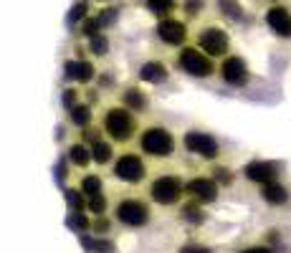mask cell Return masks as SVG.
<instances>
[{
    "label": "cell",
    "mask_w": 291,
    "mask_h": 253,
    "mask_svg": "<svg viewBox=\"0 0 291 253\" xmlns=\"http://www.w3.org/2000/svg\"><path fill=\"white\" fill-rule=\"evenodd\" d=\"M68 162L74 167H78V170H86V167L92 164V152L84 142H74L68 147Z\"/></svg>",
    "instance_id": "23"
},
{
    "label": "cell",
    "mask_w": 291,
    "mask_h": 253,
    "mask_svg": "<svg viewBox=\"0 0 291 253\" xmlns=\"http://www.w3.org/2000/svg\"><path fill=\"white\" fill-rule=\"evenodd\" d=\"M142 130L140 116L122 104H112L102 114V132L112 144H132Z\"/></svg>",
    "instance_id": "1"
},
{
    "label": "cell",
    "mask_w": 291,
    "mask_h": 253,
    "mask_svg": "<svg viewBox=\"0 0 291 253\" xmlns=\"http://www.w3.org/2000/svg\"><path fill=\"white\" fill-rule=\"evenodd\" d=\"M81 243L89 253H116L114 240H109L106 236H81Z\"/></svg>",
    "instance_id": "21"
},
{
    "label": "cell",
    "mask_w": 291,
    "mask_h": 253,
    "mask_svg": "<svg viewBox=\"0 0 291 253\" xmlns=\"http://www.w3.org/2000/svg\"><path fill=\"white\" fill-rule=\"evenodd\" d=\"M89 230H94V236H106V233L112 230V220H109L106 216H99V218L92 220Z\"/></svg>",
    "instance_id": "31"
},
{
    "label": "cell",
    "mask_w": 291,
    "mask_h": 253,
    "mask_svg": "<svg viewBox=\"0 0 291 253\" xmlns=\"http://www.w3.org/2000/svg\"><path fill=\"white\" fill-rule=\"evenodd\" d=\"M240 172H243V178H246L248 182H254V185H266V182L278 180L281 164L274 162V160H251Z\"/></svg>",
    "instance_id": "12"
},
{
    "label": "cell",
    "mask_w": 291,
    "mask_h": 253,
    "mask_svg": "<svg viewBox=\"0 0 291 253\" xmlns=\"http://www.w3.org/2000/svg\"><path fill=\"white\" fill-rule=\"evenodd\" d=\"M102 137H104V132H102V126H96V124H94V126L89 124V126H84V130H81V142H84L86 147H92V144H94L96 140H102Z\"/></svg>",
    "instance_id": "30"
},
{
    "label": "cell",
    "mask_w": 291,
    "mask_h": 253,
    "mask_svg": "<svg viewBox=\"0 0 291 253\" xmlns=\"http://www.w3.org/2000/svg\"><path fill=\"white\" fill-rule=\"evenodd\" d=\"M68 223H71L74 228H78L81 233H86V230H89V226H92V220H89L84 213H81V210H76V213L71 216V220H68Z\"/></svg>",
    "instance_id": "34"
},
{
    "label": "cell",
    "mask_w": 291,
    "mask_h": 253,
    "mask_svg": "<svg viewBox=\"0 0 291 253\" xmlns=\"http://www.w3.org/2000/svg\"><path fill=\"white\" fill-rule=\"evenodd\" d=\"M140 81L142 84H150V86H162V84L170 81V68L164 61L160 58H152L147 64L140 66Z\"/></svg>",
    "instance_id": "14"
},
{
    "label": "cell",
    "mask_w": 291,
    "mask_h": 253,
    "mask_svg": "<svg viewBox=\"0 0 291 253\" xmlns=\"http://www.w3.org/2000/svg\"><path fill=\"white\" fill-rule=\"evenodd\" d=\"M112 220L122 228H147L152 223V202L140 195H122L112 208Z\"/></svg>",
    "instance_id": "3"
},
{
    "label": "cell",
    "mask_w": 291,
    "mask_h": 253,
    "mask_svg": "<svg viewBox=\"0 0 291 253\" xmlns=\"http://www.w3.org/2000/svg\"><path fill=\"white\" fill-rule=\"evenodd\" d=\"M238 253H274V246H268V243H251V246H243Z\"/></svg>",
    "instance_id": "36"
},
{
    "label": "cell",
    "mask_w": 291,
    "mask_h": 253,
    "mask_svg": "<svg viewBox=\"0 0 291 253\" xmlns=\"http://www.w3.org/2000/svg\"><path fill=\"white\" fill-rule=\"evenodd\" d=\"M205 0H182L180 3V10H185V16L188 18H200L202 13H205Z\"/></svg>",
    "instance_id": "29"
},
{
    "label": "cell",
    "mask_w": 291,
    "mask_h": 253,
    "mask_svg": "<svg viewBox=\"0 0 291 253\" xmlns=\"http://www.w3.org/2000/svg\"><path fill=\"white\" fill-rule=\"evenodd\" d=\"M119 104L127 106V109L134 112V114H147L150 106H152L150 94H147L142 86H127V89L122 92V102H119Z\"/></svg>",
    "instance_id": "16"
},
{
    "label": "cell",
    "mask_w": 291,
    "mask_h": 253,
    "mask_svg": "<svg viewBox=\"0 0 291 253\" xmlns=\"http://www.w3.org/2000/svg\"><path fill=\"white\" fill-rule=\"evenodd\" d=\"M182 147L188 154H195L205 162H218L223 157V147L220 142L210 134V132H202V130H188L182 134Z\"/></svg>",
    "instance_id": "8"
},
{
    "label": "cell",
    "mask_w": 291,
    "mask_h": 253,
    "mask_svg": "<svg viewBox=\"0 0 291 253\" xmlns=\"http://www.w3.org/2000/svg\"><path fill=\"white\" fill-rule=\"evenodd\" d=\"M78 102H81V92H78V89H66V92H64V106H66V109L76 106Z\"/></svg>",
    "instance_id": "37"
},
{
    "label": "cell",
    "mask_w": 291,
    "mask_h": 253,
    "mask_svg": "<svg viewBox=\"0 0 291 253\" xmlns=\"http://www.w3.org/2000/svg\"><path fill=\"white\" fill-rule=\"evenodd\" d=\"M180 218H182L188 226L200 228V226L208 220V213H205V208H202V205H198L195 200H190V202L180 205Z\"/></svg>",
    "instance_id": "19"
},
{
    "label": "cell",
    "mask_w": 291,
    "mask_h": 253,
    "mask_svg": "<svg viewBox=\"0 0 291 253\" xmlns=\"http://www.w3.org/2000/svg\"><path fill=\"white\" fill-rule=\"evenodd\" d=\"M218 76L220 81L226 84V86L230 89H243L251 84V66H248V61L240 56V54H228L226 58H220L218 64Z\"/></svg>",
    "instance_id": "9"
},
{
    "label": "cell",
    "mask_w": 291,
    "mask_h": 253,
    "mask_svg": "<svg viewBox=\"0 0 291 253\" xmlns=\"http://www.w3.org/2000/svg\"><path fill=\"white\" fill-rule=\"evenodd\" d=\"M144 8L162 20V18H170L180 10V0H144Z\"/></svg>",
    "instance_id": "20"
},
{
    "label": "cell",
    "mask_w": 291,
    "mask_h": 253,
    "mask_svg": "<svg viewBox=\"0 0 291 253\" xmlns=\"http://www.w3.org/2000/svg\"><path fill=\"white\" fill-rule=\"evenodd\" d=\"M81 30H84V36H96V33H102V23H99V18L96 16H86L84 18V26H81Z\"/></svg>",
    "instance_id": "33"
},
{
    "label": "cell",
    "mask_w": 291,
    "mask_h": 253,
    "mask_svg": "<svg viewBox=\"0 0 291 253\" xmlns=\"http://www.w3.org/2000/svg\"><path fill=\"white\" fill-rule=\"evenodd\" d=\"M89 54H92L94 58H104V56L109 54V38H106L104 33H96V36L89 38Z\"/></svg>",
    "instance_id": "28"
},
{
    "label": "cell",
    "mask_w": 291,
    "mask_h": 253,
    "mask_svg": "<svg viewBox=\"0 0 291 253\" xmlns=\"http://www.w3.org/2000/svg\"><path fill=\"white\" fill-rule=\"evenodd\" d=\"M210 178L220 185V188H228V185H233V180H236V172L230 170V167H226V164H218V162H213V167H210Z\"/></svg>",
    "instance_id": "26"
},
{
    "label": "cell",
    "mask_w": 291,
    "mask_h": 253,
    "mask_svg": "<svg viewBox=\"0 0 291 253\" xmlns=\"http://www.w3.org/2000/svg\"><path fill=\"white\" fill-rule=\"evenodd\" d=\"M99 76L96 66L86 58H71L66 61V78L76 81V84H92L94 78Z\"/></svg>",
    "instance_id": "15"
},
{
    "label": "cell",
    "mask_w": 291,
    "mask_h": 253,
    "mask_svg": "<svg viewBox=\"0 0 291 253\" xmlns=\"http://www.w3.org/2000/svg\"><path fill=\"white\" fill-rule=\"evenodd\" d=\"M185 198L195 200L198 205H210L218 202L220 198V185L210 178V175H192L185 180Z\"/></svg>",
    "instance_id": "10"
},
{
    "label": "cell",
    "mask_w": 291,
    "mask_h": 253,
    "mask_svg": "<svg viewBox=\"0 0 291 253\" xmlns=\"http://www.w3.org/2000/svg\"><path fill=\"white\" fill-rule=\"evenodd\" d=\"M84 210H89V213H92L94 218H99V216H106V213H109V200H106V195L102 192V195L86 198V205H84Z\"/></svg>",
    "instance_id": "27"
},
{
    "label": "cell",
    "mask_w": 291,
    "mask_h": 253,
    "mask_svg": "<svg viewBox=\"0 0 291 253\" xmlns=\"http://www.w3.org/2000/svg\"><path fill=\"white\" fill-rule=\"evenodd\" d=\"M261 200L266 202V205H271V208H284L288 200H291V190L281 182V180H274V182H266V185H261Z\"/></svg>",
    "instance_id": "17"
},
{
    "label": "cell",
    "mask_w": 291,
    "mask_h": 253,
    "mask_svg": "<svg viewBox=\"0 0 291 253\" xmlns=\"http://www.w3.org/2000/svg\"><path fill=\"white\" fill-rule=\"evenodd\" d=\"M112 175L124 182V185H142L150 178V167L147 160L134 152V150H124L114 157V167H112Z\"/></svg>",
    "instance_id": "6"
},
{
    "label": "cell",
    "mask_w": 291,
    "mask_h": 253,
    "mask_svg": "<svg viewBox=\"0 0 291 253\" xmlns=\"http://www.w3.org/2000/svg\"><path fill=\"white\" fill-rule=\"evenodd\" d=\"M78 192L84 198H94V195H102L104 192V180L96 175V172H86L78 182Z\"/></svg>",
    "instance_id": "24"
},
{
    "label": "cell",
    "mask_w": 291,
    "mask_h": 253,
    "mask_svg": "<svg viewBox=\"0 0 291 253\" xmlns=\"http://www.w3.org/2000/svg\"><path fill=\"white\" fill-rule=\"evenodd\" d=\"M266 26L271 28L274 36L278 38H291V8L288 6H281V3H274L266 16H264Z\"/></svg>",
    "instance_id": "13"
},
{
    "label": "cell",
    "mask_w": 291,
    "mask_h": 253,
    "mask_svg": "<svg viewBox=\"0 0 291 253\" xmlns=\"http://www.w3.org/2000/svg\"><path fill=\"white\" fill-rule=\"evenodd\" d=\"M218 10H220L223 18H228V20H233V23L243 20V16H246L240 0H218Z\"/></svg>",
    "instance_id": "25"
},
{
    "label": "cell",
    "mask_w": 291,
    "mask_h": 253,
    "mask_svg": "<svg viewBox=\"0 0 291 253\" xmlns=\"http://www.w3.org/2000/svg\"><path fill=\"white\" fill-rule=\"evenodd\" d=\"M195 46L216 61V58H226L228 54H233V38L228 28H223L220 23H205L195 30Z\"/></svg>",
    "instance_id": "5"
},
{
    "label": "cell",
    "mask_w": 291,
    "mask_h": 253,
    "mask_svg": "<svg viewBox=\"0 0 291 253\" xmlns=\"http://www.w3.org/2000/svg\"><path fill=\"white\" fill-rule=\"evenodd\" d=\"M268 3H271V6H274V3H278V0H268Z\"/></svg>",
    "instance_id": "38"
},
{
    "label": "cell",
    "mask_w": 291,
    "mask_h": 253,
    "mask_svg": "<svg viewBox=\"0 0 291 253\" xmlns=\"http://www.w3.org/2000/svg\"><path fill=\"white\" fill-rule=\"evenodd\" d=\"M178 253H216L210 246H205V243H200V240H188L185 246H180V250Z\"/></svg>",
    "instance_id": "32"
},
{
    "label": "cell",
    "mask_w": 291,
    "mask_h": 253,
    "mask_svg": "<svg viewBox=\"0 0 291 253\" xmlns=\"http://www.w3.org/2000/svg\"><path fill=\"white\" fill-rule=\"evenodd\" d=\"M154 30H157V38L162 40L164 46H170V48H180V46H185V44H188V36H190L188 23H185L182 18H178V16L162 18V20L157 23Z\"/></svg>",
    "instance_id": "11"
},
{
    "label": "cell",
    "mask_w": 291,
    "mask_h": 253,
    "mask_svg": "<svg viewBox=\"0 0 291 253\" xmlns=\"http://www.w3.org/2000/svg\"><path fill=\"white\" fill-rule=\"evenodd\" d=\"M137 152L150 160H170L178 152V137L164 124H147L137 134Z\"/></svg>",
    "instance_id": "2"
},
{
    "label": "cell",
    "mask_w": 291,
    "mask_h": 253,
    "mask_svg": "<svg viewBox=\"0 0 291 253\" xmlns=\"http://www.w3.org/2000/svg\"><path fill=\"white\" fill-rule=\"evenodd\" d=\"M68 122L74 126H78V130H84V126H89L94 122V112H92V104H76L68 109Z\"/></svg>",
    "instance_id": "22"
},
{
    "label": "cell",
    "mask_w": 291,
    "mask_h": 253,
    "mask_svg": "<svg viewBox=\"0 0 291 253\" xmlns=\"http://www.w3.org/2000/svg\"><path fill=\"white\" fill-rule=\"evenodd\" d=\"M89 16V6L84 3V0H81V3H76L74 6V10H71V16H68V20L71 23H76V20H81V18H86Z\"/></svg>",
    "instance_id": "35"
},
{
    "label": "cell",
    "mask_w": 291,
    "mask_h": 253,
    "mask_svg": "<svg viewBox=\"0 0 291 253\" xmlns=\"http://www.w3.org/2000/svg\"><path fill=\"white\" fill-rule=\"evenodd\" d=\"M175 64H178V68H180L182 74H188V76H192V78H213V76L218 74V64H216L210 56H205L195 44H192V46H188V44L180 46Z\"/></svg>",
    "instance_id": "7"
},
{
    "label": "cell",
    "mask_w": 291,
    "mask_h": 253,
    "mask_svg": "<svg viewBox=\"0 0 291 253\" xmlns=\"http://www.w3.org/2000/svg\"><path fill=\"white\" fill-rule=\"evenodd\" d=\"M89 152H92V162H94V164H99V167H106V164H112V162H114V157H116V152H114V144H112L106 137L96 140V142L89 147Z\"/></svg>",
    "instance_id": "18"
},
{
    "label": "cell",
    "mask_w": 291,
    "mask_h": 253,
    "mask_svg": "<svg viewBox=\"0 0 291 253\" xmlns=\"http://www.w3.org/2000/svg\"><path fill=\"white\" fill-rule=\"evenodd\" d=\"M99 3H102V0H99Z\"/></svg>",
    "instance_id": "39"
},
{
    "label": "cell",
    "mask_w": 291,
    "mask_h": 253,
    "mask_svg": "<svg viewBox=\"0 0 291 253\" xmlns=\"http://www.w3.org/2000/svg\"><path fill=\"white\" fill-rule=\"evenodd\" d=\"M147 200L160 208H178L185 200V178L178 172H162L147 182Z\"/></svg>",
    "instance_id": "4"
}]
</instances>
